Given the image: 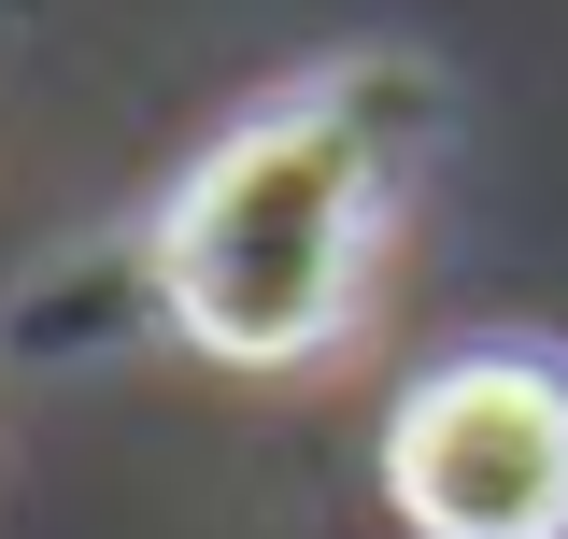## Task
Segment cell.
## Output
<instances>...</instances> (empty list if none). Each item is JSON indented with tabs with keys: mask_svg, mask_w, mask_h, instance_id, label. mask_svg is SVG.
Returning a JSON list of instances; mask_svg holds the SVG:
<instances>
[{
	"mask_svg": "<svg viewBox=\"0 0 568 539\" xmlns=\"http://www.w3.org/2000/svg\"><path fill=\"white\" fill-rule=\"evenodd\" d=\"M369 200H384V85L369 71H327V85L271 100L256 129H227L156 227V284H171L185 340L242 355V369H298L355 298Z\"/></svg>",
	"mask_w": 568,
	"mask_h": 539,
	"instance_id": "obj_1",
	"label": "cell"
},
{
	"mask_svg": "<svg viewBox=\"0 0 568 539\" xmlns=\"http://www.w3.org/2000/svg\"><path fill=\"white\" fill-rule=\"evenodd\" d=\"M384 482L426 539H568V384L540 355H455L384 426Z\"/></svg>",
	"mask_w": 568,
	"mask_h": 539,
	"instance_id": "obj_2",
	"label": "cell"
}]
</instances>
